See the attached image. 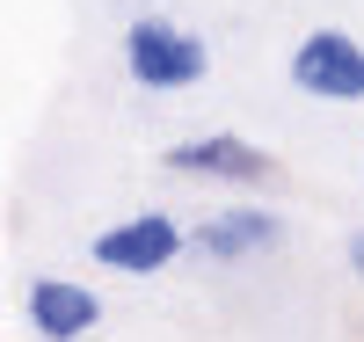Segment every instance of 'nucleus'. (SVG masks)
<instances>
[{
    "label": "nucleus",
    "mask_w": 364,
    "mask_h": 342,
    "mask_svg": "<svg viewBox=\"0 0 364 342\" xmlns=\"http://www.w3.org/2000/svg\"><path fill=\"white\" fill-rule=\"evenodd\" d=\"M117 58H124V80L139 95H182L211 73V44L197 29H182L175 15H139L117 37Z\"/></svg>",
    "instance_id": "obj_1"
},
{
    "label": "nucleus",
    "mask_w": 364,
    "mask_h": 342,
    "mask_svg": "<svg viewBox=\"0 0 364 342\" xmlns=\"http://www.w3.org/2000/svg\"><path fill=\"white\" fill-rule=\"evenodd\" d=\"M291 87L306 102H364V44L350 29H306L291 44Z\"/></svg>",
    "instance_id": "obj_2"
},
{
    "label": "nucleus",
    "mask_w": 364,
    "mask_h": 342,
    "mask_svg": "<svg viewBox=\"0 0 364 342\" xmlns=\"http://www.w3.org/2000/svg\"><path fill=\"white\" fill-rule=\"evenodd\" d=\"M182 247H190V226H182V219H168V211H139V219L102 226L95 240H87V255H95L102 269H117V277H161Z\"/></svg>",
    "instance_id": "obj_3"
},
{
    "label": "nucleus",
    "mask_w": 364,
    "mask_h": 342,
    "mask_svg": "<svg viewBox=\"0 0 364 342\" xmlns=\"http://www.w3.org/2000/svg\"><path fill=\"white\" fill-rule=\"evenodd\" d=\"M161 168L175 175H197V182H240V190H255V182L277 175V161L255 146V139H233V132H197V139H175L161 153Z\"/></svg>",
    "instance_id": "obj_4"
},
{
    "label": "nucleus",
    "mask_w": 364,
    "mask_h": 342,
    "mask_svg": "<svg viewBox=\"0 0 364 342\" xmlns=\"http://www.w3.org/2000/svg\"><path fill=\"white\" fill-rule=\"evenodd\" d=\"M22 321L37 342H87L102 328V299L73 284V277H29V292H22Z\"/></svg>",
    "instance_id": "obj_5"
},
{
    "label": "nucleus",
    "mask_w": 364,
    "mask_h": 342,
    "mask_svg": "<svg viewBox=\"0 0 364 342\" xmlns=\"http://www.w3.org/2000/svg\"><path fill=\"white\" fill-rule=\"evenodd\" d=\"M277 240H284V219L269 204H226V211H211V219L190 233V247L211 255V262H255Z\"/></svg>",
    "instance_id": "obj_6"
},
{
    "label": "nucleus",
    "mask_w": 364,
    "mask_h": 342,
    "mask_svg": "<svg viewBox=\"0 0 364 342\" xmlns=\"http://www.w3.org/2000/svg\"><path fill=\"white\" fill-rule=\"evenodd\" d=\"M350 269H357V277H364V226H357V233H350Z\"/></svg>",
    "instance_id": "obj_7"
}]
</instances>
